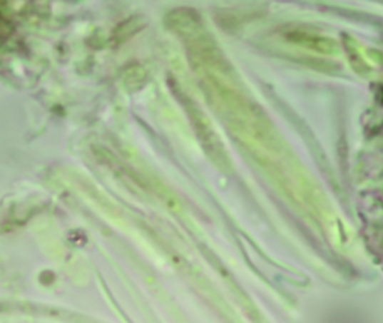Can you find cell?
<instances>
[{"mask_svg":"<svg viewBox=\"0 0 383 323\" xmlns=\"http://www.w3.org/2000/svg\"><path fill=\"white\" fill-rule=\"evenodd\" d=\"M145 26V21L141 17H131L127 21L121 23L119 26L116 29L115 39L116 43L126 42L128 39L133 37L136 33H138L143 27Z\"/></svg>","mask_w":383,"mask_h":323,"instance_id":"cell-4","label":"cell"},{"mask_svg":"<svg viewBox=\"0 0 383 323\" xmlns=\"http://www.w3.org/2000/svg\"><path fill=\"white\" fill-rule=\"evenodd\" d=\"M184 106L190 115V121L193 123L198 136L200 137V140L211 160L221 168H229V160H228L225 148L222 146L217 133L214 132V129L212 128L211 123L205 113L200 111L198 105L190 101L188 98L184 100Z\"/></svg>","mask_w":383,"mask_h":323,"instance_id":"cell-1","label":"cell"},{"mask_svg":"<svg viewBox=\"0 0 383 323\" xmlns=\"http://www.w3.org/2000/svg\"><path fill=\"white\" fill-rule=\"evenodd\" d=\"M145 78L146 74L143 71L141 66H131V68H128L127 73L125 76V83L127 84L128 88H135V89H139L141 86L138 83H143L145 82Z\"/></svg>","mask_w":383,"mask_h":323,"instance_id":"cell-5","label":"cell"},{"mask_svg":"<svg viewBox=\"0 0 383 323\" xmlns=\"http://www.w3.org/2000/svg\"><path fill=\"white\" fill-rule=\"evenodd\" d=\"M188 56L190 63L195 68L202 70L218 68L220 71L228 70V61L217 44L205 33L190 41Z\"/></svg>","mask_w":383,"mask_h":323,"instance_id":"cell-2","label":"cell"},{"mask_svg":"<svg viewBox=\"0 0 383 323\" xmlns=\"http://www.w3.org/2000/svg\"><path fill=\"white\" fill-rule=\"evenodd\" d=\"M164 23L173 33L190 41L205 33L201 15L193 9H173L167 14Z\"/></svg>","mask_w":383,"mask_h":323,"instance_id":"cell-3","label":"cell"}]
</instances>
